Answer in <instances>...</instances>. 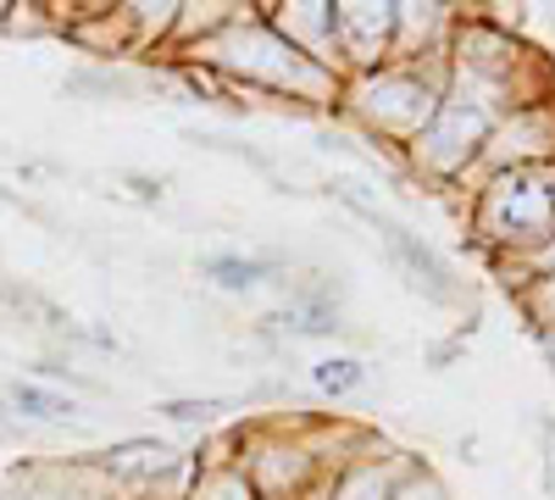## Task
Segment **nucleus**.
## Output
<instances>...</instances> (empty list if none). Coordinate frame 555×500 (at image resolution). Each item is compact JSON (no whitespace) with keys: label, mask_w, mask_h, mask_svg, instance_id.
<instances>
[{"label":"nucleus","mask_w":555,"mask_h":500,"mask_svg":"<svg viewBox=\"0 0 555 500\" xmlns=\"http://www.w3.org/2000/svg\"><path fill=\"white\" fill-rule=\"evenodd\" d=\"M489 229L500 240H539L555 222V178L544 172H512L489 190Z\"/></svg>","instance_id":"obj_1"},{"label":"nucleus","mask_w":555,"mask_h":500,"mask_svg":"<svg viewBox=\"0 0 555 500\" xmlns=\"http://www.w3.org/2000/svg\"><path fill=\"white\" fill-rule=\"evenodd\" d=\"M478 140H483V117H478L473 106H444V112H439V128H428L423 151H428L439 167H455Z\"/></svg>","instance_id":"obj_2"},{"label":"nucleus","mask_w":555,"mask_h":500,"mask_svg":"<svg viewBox=\"0 0 555 500\" xmlns=\"http://www.w3.org/2000/svg\"><path fill=\"white\" fill-rule=\"evenodd\" d=\"M366 217H373V211H366ZM373 222H378V217H373ZM378 229L389 234L395 256H400V261H405V267L416 272V279H423V284L434 290V295H450V272H444V261H439V256H434L423 240H416V234H405V229H395V222H378Z\"/></svg>","instance_id":"obj_3"},{"label":"nucleus","mask_w":555,"mask_h":500,"mask_svg":"<svg viewBox=\"0 0 555 500\" xmlns=\"http://www.w3.org/2000/svg\"><path fill=\"white\" fill-rule=\"evenodd\" d=\"M389 23H395V7H339V34L356 44L361 56H373L378 44L389 39Z\"/></svg>","instance_id":"obj_4"},{"label":"nucleus","mask_w":555,"mask_h":500,"mask_svg":"<svg viewBox=\"0 0 555 500\" xmlns=\"http://www.w3.org/2000/svg\"><path fill=\"white\" fill-rule=\"evenodd\" d=\"M261 272H267L261 261H234V256H217V261H211V279H217L222 290H250Z\"/></svg>","instance_id":"obj_5"},{"label":"nucleus","mask_w":555,"mask_h":500,"mask_svg":"<svg viewBox=\"0 0 555 500\" xmlns=\"http://www.w3.org/2000/svg\"><path fill=\"white\" fill-rule=\"evenodd\" d=\"M12 400L23 406L28 418H44V423H51V418H67V412H73L67 400H56V395H44V389H34V384H17V389H12Z\"/></svg>","instance_id":"obj_6"},{"label":"nucleus","mask_w":555,"mask_h":500,"mask_svg":"<svg viewBox=\"0 0 555 500\" xmlns=\"http://www.w3.org/2000/svg\"><path fill=\"white\" fill-rule=\"evenodd\" d=\"M311 379H317V389L339 395V389H356V384H361V368L339 356V361H317V373H311Z\"/></svg>","instance_id":"obj_7"},{"label":"nucleus","mask_w":555,"mask_h":500,"mask_svg":"<svg viewBox=\"0 0 555 500\" xmlns=\"http://www.w3.org/2000/svg\"><path fill=\"white\" fill-rule=\"evenodd\" d=\"M544 300H550V311H555V279H550V284H544Z\"/></svg>","instance_id":"obj_8"},{"label":"nucleus","mask_w":555,"mask_h":500,"mask_svg":"<svg viewBox=\"0 0 555 500\" xmlns=\"http://www.w3.org/2000/svg\"><path fill=\"white\" fill-rule=\"evenodd\" d=\"M550 261H555V245H550Z\"/></svg>","instance_id":"obj_9"}]
</instances>
